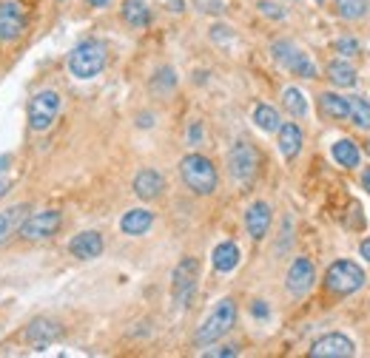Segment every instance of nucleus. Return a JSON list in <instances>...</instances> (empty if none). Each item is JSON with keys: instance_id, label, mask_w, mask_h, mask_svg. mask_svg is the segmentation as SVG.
Wrapping results in <instances>:
<instances>
[{"instance_id": "1", "label": "nucleus", "mask_w": 370, "mask_h": 358, "mask_svg": "<svg viewBox=\"0 0 370 358\" xmlns=\"http://www.w3.org/2000/svg\"><path fill=\"white\" fill-rule=\"evenodd\" d=\"M179 177H182L185 185H188V190H194V194H199V197L214 194V190H217V182H220L214 162L205 159L202 154L182 157V162H179Z\"/></svg>"}, {"instance_id": "2", "label": "nucleus", "mask_w": 370, "mask_h": 358, "mask_svg": "<svg viewBox=\"0 0 370 358\" xmlns=\"http://www.w3.org/2000/svg\"><path fill=\"white\" fill-rule=\"evenodd\" d=\"M106 68V46L100 40H83L77 49L68 54V71L77 80H91Z\"/></svg>"}, {"instance_id": "3", "label": "nucleus", "mask_w": 370, "mask_h": 358, "mask_svg": "<svg viewBox=\"0 0 370 358\" xmlns=\"http://www.w3.org/2000/svg\"><path fill=\"white\" fill-rule=\"evenodd\" d=\"M234 321H237V304L231 301V299H222V301L211 310V316H208V319L199 324V330L194 332V344H197V347H208V344L220 341L225 332L234 327Z\"/></svg>"}, {"instance_id": "4", "label": "nucleus", "mask_w": 370, "mask_h": 358, "mask_svg": "<svg viewBox=\"0 0 370 358\" xmlns=\"http://www.w3.org/2000/svg\"><path fill=\"white\" fill-rule=\"evenodd\" d=\"M325 288L331 293H339V296H351V293L364 288V270L351 259H339L325 273Z\"/></svg>"}, {"instance_id": "5", "label": "nucleus", "mask_w": 370, "mask_h": 358, "mask_svg": "<svg viewBox=\"0 0 370 358\" xmlns=\"http://www.w3.org/2000/svg\"><path fill=\"white\" fill-rule=\"evenodd\" d=\"M60 108H63V97L57 91H52V88L37 91L29 103V128L32 131H49L55 126Z\"/></svg>"}, {"instance_id": "6", "label": "nucleus", "mask_w": 370, "mask_h": 358, "mask_svg": "<svg viewBox=\"0 0 370 358\" xmlns=\"http://www.w3.org/2000/svg\"><path fill=\"white\" fill-rule=\"evenodd\" d=\"M60 228H63L60 210H40V213H29L17 233L26 239V242H43V239H52Z\"/></svg>"}, {"instance_id": "7", "label": "nucleus", "mask_w": 370, "mask_h": 358, "mask_svg": "<svg viewBox=\"0 0 370 358\" xmlns=\"http://www.w3.org/2000/svg\"><path fill=\"white\" fill-rule=\"evenodd\" d=\"M197 276H199V261L194 256L179 259V265L174 268V276H171V293L179 307H188V301L197 290Z\"/></svg>"}, {"instance_id": "8", "label": "nucleus", "mask_w": 370, "mask_h": 358, "mask_svg": "<svg viewBox=\"0 0 370 358\" xmlns=\"http://www.w3.org/2000/svg\"><path fill=\"white\" fill-rule=\"evenodd\" d=\"M257 168H260V154L251 142L240 139L234 142V148L228 151V171L237 182H251L257 177Z\"/></svg>"}, {"instance_id": "9", "label": "nucleus", "mask_w": 370, "mask_h": 358, "mask_svg": "<svg viewBox=\"0 0 370 358\" xmlns=\"http://www.w3.org/2000/svg\"><path fill=\"white\" fill-rule=\"evenodd\" d=\"M26 32V12L17 0H3L0 3V43H14Z\"/></svg>"}, {"instance_id": "10", "label": "nucleus", "mask_w": 370, "mask_h": 358, "mask_svg": "<svg viewBox=\"0 0 370 358\" xmlns=\"http://www.w3.org/2000/svg\"><path fill=\"white\" fill-rule=\"evenodd\" d=\"M316 281V270H313V261L299 256L293 259V265L288 268V279H285V288L291 296H305Z\"/></svg>"}, {"instance_id": "11", "label": "nucleus", "mask_w": 370, "mask_h": 358, "mask_svg": "<svg viewBox=\"0 0 370 358\" xmlns=\"http://www.w3.org/2000/svg\"><path fill=\"white\" fill-rule=\"evenodd\" d=\"M353 352H356L353 341L348 336H342V332H328V336H322L311 347L313 358H351Z\"/></svg>"}, {"instance_id": "12", "label": "nucleus", "mask_w": 370, "mask_h": 358, "mask_svg": "<svg viewBox=\"0 0 370 358\" xmlns=\"http://www.w3.org/2000/svg\"><path fill=\"white\" fill-rule=\"evenodd\" d=\"M68 253H72L75 259H97L103 253V236L97 230H83L77 236H72V242H68Z\"/></svg>"}, {"instance_id": "13", "label": "nucleus", "mask_w": 370, "mask_h": 358, "mask_svg": "<svg viewBox=\"0 0 370 358\" xmlns=\"http://www.w3.org/2000/svg\"><path fill=\"white\" fill-rule=\"evenodd\" d=\"M271 205L268 202H253L248 210H245V228H248V233H251V239H265L268 236V230H271Z\"/></svg>"}, {"instance_id": "14", "label": "nucleus", "mask_w": 370, "mask_h": 358, "mask_svg": "<svg viewBox=\"0 0 370 358\" xmlns=\"http://www.w3.org/2000/svg\"><path fill=\"white\" fill-rule=\"evenodd\" d=\"M29 210H32V205H26V202H20V205H12V208H6V210H0V245L9 242V239L20 230L23 219L29 217Z\"/></svg>"}, {"instance_id": "15", "label": "nucleus", "mask_w": 370, "mask_h": 358, "mask_svg": "<svg viewBox=\"0 0 370 358\" xmlns=\"http://www.w3.org/2000/svg\"><path fill=\"white\" fill-rule=\"evenodd\" d=\"M57 339H60V324L52 321V319H35L26 327V341L35 344V347H49Z\"/></svg>"}, {"instance_id": "16", "label": "nucleus", "mask_w": 370, "mask_h": 358, "mask_svg": "<svg viewBox=\"0 0 370 358\" xmlns=\"http://www.w3.org/2000/svg\"><path fill=\"white\" fill-rule=\"evenodd\" d=\"M163 188H166V179L159 177L154 168H143L140 174L134 177V194L140 199H146V202L157 199L159 194H163Z\"/></svg>"}, {"instance_id": "17", "label": "nucleus", "mask_w": 370, "mask_h": 358, "mask_svg": "<svg viewBox=\"0 0 370 358\" xmlns=\"http://www.w3.org/2000/svg\"><path fill=\"white\" fill-rule=\"evenodd\" d=\"M151 225H154V213L146 208H134V210L123 213V219H120V230L126 236H143V233H148Z\"/></svg>"}, {"instance_id": "18", "label": "nucleus", "mask_w": 370, "mask_h": 358, "mask_svg": "<svg viewBox=\"0 0 370 358\" xmlns=\"http://www.w3.org/2000/svg\"><path fill=\"white\" fill-rule=\"evenodd\" d=\"M276 134H280V151L285 159H293L299 157V151H302V128H299L296 123H282L280 128H276Z\"/></svg>"}, {"instance_id": "19", "label": "nucleus", "mask_w": 370, "mask_h": 358, "mask_svg": "<svg viewBox=\"0 0 370 358\" xmlns=\"http://www.w3.org/2000/svg\"><path fill=\"white\" fill-rule=\"evenodd\" d=\"M240 259H242V253H240V248L234 242H220L214 248V253H211V261H214L217 273H231L240 265Z\"/></svg>"}, {"instance_id": "20", "label": "nucleus", "mask_w": 370, "mask_h": 358, "mask_svg": "<svg viewBox=\"0 0 370 358\" xmlns=\"http://www.w3.org/2000/svg\"><path fill=\"white\" fill-rule=\"evenodd\" d=\"M319 108L325 117L331 119H348L351 114V106H348V97H342V94H333V91H325L319 97Z\"/></svg>"}, {"instance_id": "21", "label": "nucleus", "mask_w": 370, "mask_h": 358, "mask_svg": "<svg viewBox=\"0 0 370 358\" xmlns=\"http://www.w3.org/2000/svg\"><path fill=\"white\" fill-rule=\"evenodd\" d=\"M328 80L339 88H351V86H356V68L348 60H333V63H328Z\"/></svg>"}, {"instance_id": "22", "label": "nucleus", "mask_w": 370, "mask_h": 358, "mask_svg": "<svg viewBox=\"0 0 370 358\" xmlns=\"http://www.w3.org/2000/svg\"><path fill=\"white\" fill-rule=\"evenodd\" d=\"M333 159L342 165V168H359V159H362L359 146H356L353 139H339V142H333Z\"/></svg>"}, {"instance_id": "23", "label": "nucleus", "mask_w": 370, "mask_h": 358, "mask_svg": "<svg viewBox=\"0 0 370 358\" xmlns=\"http://www.w3.org/2000/svg\"><path fill=\"white\" fill-rule=\"evenodd\" d=\"M123 20L134 29H143V26L151 23V12H148V6L143 3V0H126L123 3Z\"/></svg>"}, {"instance_id": "24", "label": "nucleus", "mask_w": 370, "mask_h": 358, "mask_svg": "<svg viewBox=\"0 0 370 358\" xmlns=\"http://www.w3.org/2000/svg\"><path fill=\"white\" fill-rule=\"evenodd\" d=\"M253 123H257V128L273 134L276 128L282 126V119H280V111H276L273 106H265V103H262V106L253 108Z\"/></svg>"}, {"instance_id": "25", "label": "nucleus", "mask_w": 370, "mask_h": 358, "mask_svg": "<svg viewBox=\"0 0 370 358\" xmlns=\"http://www.w3.org/2000/svg\"><path fill=\"white\" fill-rule=\"evenodd\" d=\"M282 106H285V111L291 114V117H305L308 114V100H305V94L299 91V88H285L282 91Z\"/></svg>"}, {"instance_id": "26", "label": "nucleus", "mask_w": 370, "mask_h": 358, "mask_svg": "<svg viewBox=\"0 0 370 358\" xmlns=\"http://www.w3.org/2000/svg\"><path fill=\"white\" fill-rule=\"evenodd\" d=\"M348 106H351V119H353V126L370 131V103L362 100V97H348Z\"/></svg>"}, {"instance_id": "27", "label": "nucleus", "mask_w": 370, "mask_h": 358, "mask_svg": "<svg viewBox=\"0 0 370 358\" xmlns=\"http://www.w3.org/2000/svg\"><path fill=\"white\" fill-rule=\"evenodd\" d=\"M271 54H273V60L280 63L282 68H291V63L299 57V49H296L291 40H276V43L271 46Z\"/></svg>"}, {"instance_id": "28", "label": "nucleus", "mask_w": 370, "mask_h": 358, "mask_svg": "<svg viewBox=\"0 0 370 358\" xmlns=\"http://www.w3.org/2000/svg\"><path fill=\"white\" fill-rule=\"evenodd\" d=\"M336 9L344 20H359L367 12V0H336Z\"/></svg>"}, {"instance_id": "29", "label": "nucleus", "mask_w": 370, "mask_h": 358, "mask_svg": "<svg viewBox=\"0 0 370 358\" xmlns=\"http://www.w3.org/2000/svg\"><path fill=\"white\" fill-rule=\"evenodd\" d=\"M174 86H177V74H174V68H159L157 74H154V80H151V88L157 91V94H168V91H174Z\"/></svg>"}, {"instance_id": "30", "label": "nucleus", "mask_w": 370, "mask_h": 358, "mask_svg": "<svg viewBox=\"0 0 370 358\" xmlns=\"http://www.w3.org/2000/svg\"><path fill=\"white\" fill-rule=\"evenodd\" d=\"M288 71H291L293 77H305V80H313V77H316V66L311 63V57H308L305 52H299V57L291 63Z\"/></svg>"}, {"instance_id": "31", "label": "nucleus", "mask_w": 370, "mask_h": 358, "mask_svg": "<svg viewBox=\"0 0 370 358\" xmlns=\"http://www.w3.org/2000/svg\"><path fill=\"white\" fill-rule=\"evenodd\" d=\"M194 6H197L202 14H214V17H220V14L225 12V3H222V0H194Z\"/></svg>"}, {"instance_id": "32", "label": "nucleus", "mask_w": 370, "mask_h": 358, "mask_svg": "<svg viewBox=\"0 0 370 358\" xmlns=\"http://www.w3.org/2000/svg\"><path fill=\"white\" fill-rule=\"evenodd\" d=\"M257 9H260L265 17H273V20H282V17H285V12H282L280 6H276V3H271V0H260Z\"/></svg>"}, {"instance_id": "33", "label": "nucleus", "mask_w": 370, "mask_h": 358, "mask_svg": "<svg viewBox=\"0 0 370 358\" xmlns=\"http://www.w3.org/2000/svg\"><path fill=\"white\" fill-rule=\"evenodd\" d=\"M336 52H339V54H348V57H351V54H356V52H359V43H356L353 37H342V40L336 43Z\"/></svg>"}, {"instance_id": "34", "label": "nucleus", "mask_w": 370, "mask_h": 358, "mask_svg": "<svg viewBox=\"0 0 370 358\" xmlns=\"http://www.w3.org/2000/svg\"><path fill=\"white\" fill-rule=\"evenodd\" d=\"M202 355H217V358H234L237 347H217V350H205Z\"/></svg>"}, {"instance_id": "35", "label": "nucleus", "mask_w": 370, "mask_h": 358, "mask_svg": "<svg viewBox=\"0 0 370 358\" xmlns=\"http://www.w3.org/2000/svg\"><path fill=\"white\" fill-rule=\"evenodd\" d=\"M211 40H217V43L231 40V29H228V26H214V29H211Z\"/></svg>"}, {"instance_id": "36", "label": "nucleus", "mask_w": 370, "mask_h": 358, "mask_svg": "<svg viewBox=\"0 0 370 358\" xmlns=\"http://www.w3.org/2000/svg\"><path fill=\"white\" fill-rule=\"evenodd\" d=\"M199 139H202V126H199V123H191V128H188V142H191V146H199Z\"/></svg>"}, {"instance_id": "37", "label": "nucleus", "mask_w": 370, "mask_h": 358, "mask_svg": "<svg viewBox=\"0 0 370 358\" xmlns=\"http://www.w3.org/2000/svg\"><path fill=\"white\" fill-rule=\"evenodd\" d=\"M251 313L257 316V319H268V304L265 301H253V307H251Z\"/></svg>"}, {"instance_id": "38", "label": "nucleus", "mask_w": 370, "mask_h": 358, "mask_svg": "<svg viewBox=\"0 0 370 358\" xmlns=\"http://www.w3.org/2000/svg\"><path fill=\"white\" fill-rule=\"evenodd\" d=\"M166 3H168V9H171L174 14H179V12L185 9V3H182V0H166Z\"/></svg>"}, {"instance_id": "39", "label": "nucleus", "mask_w": 370, "mask_h": 358, "mask_svg": "<svg viewBox=\"0 0 370 358\" xmlns=\"http://www.w3.org/2000/svg\"><path fill=\"white\" fill-rule=\"evenodd\" d=\"M86 3H88L91 9H106V6L111 3V0H86Z\"/></svg>"}, {"instance_id": "40", "label": "nucleus", "mask_w": 370, "mask_h": 358, "mask_svg": "<svg viewBox=\"0 0 370 358\" xmlns=\"http://www.w3.org/2000/svg\"><path fill=\"white\" fill-rule=\"evenodd\" d=\"M359 250H362V256H364V259L370 261V239H364V242H362V248H359Z\"/></svg>"}, {"instance_id": "41", "label": "nucleus", "mask_w": 370, "mask_h": 358, "mask_svg": "<svg viewBox=\"0 0 370 358\" xmlns=\"http://www.w3.org/2000/svg\"><path fill=\"white\" fill-rule=\"evenodd\" d=\"M362 185H364V190L370 194V171H364V174H362Z\"/></svg>"}, {"instance_id": "42", "label": "nucleus", "mask_w": 370, "mask_h": 358, "mask_svg": "<svg viewBox=\"0 0 370 358\" xmlns=\"http://www.w3.org/2000/svg\"><path fill=\"white\" fill-rule=\"evenodd\" d=\"M140 128H151V114L148 117H140Z\"/></svg>"}, {"instance_id": "43", "label": "nucleus", "mask_w": 370, "mask_h": 358, "mask_svg": "<svg viewBox=\"0 0 370 358\" xmlns=\"http://www.w3.org/2000/svg\"><path fill=\"white\" fill-rule=\"evenodd\" d=\"M6 190H9V182H0V199L6 197Z\"/></svg>"}, {"instance_id": "44", "label": "nucleus", "mask_w": 370, "mask_h": 358, "mask_svg": "<svg viewBox=\"0 0 370 358\" xmlns=\"http://www.w3.org/2000/svg\"><path fill=\"white\" fill-rule=\"evenodd\" d=\"M367 154H370V142H367Z\"/></svg>"}]
</instances>
